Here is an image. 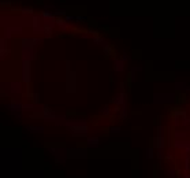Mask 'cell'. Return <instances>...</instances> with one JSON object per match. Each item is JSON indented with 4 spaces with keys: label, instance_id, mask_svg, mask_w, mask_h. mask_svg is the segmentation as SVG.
Segmentation results:
<instances>
[{
    "label": "cell",
    "instance_id": "6da1fadb",
    "mask_svg": "<svg viewBox=\"0 0 190 178\" xmlns=\"http://www.w3.org/2000/svg\"><path fill=\"white\" fill-rule=\"evenodd\" d=\"M68 129L73 133H79V134H85L88 132V125L81 121H73L68 122Z\"/></svg>",
    "mask_w": 190,
    "mask_h": 178
},
{
    "label": "cell",
    "instance_id": "7a4b0ae2",
    "mask_svg": "<svg viewBox=\"0 0 190 178\" xmlns=\"http://www.w3.org/2000/svg\"><path fill=\"white\" fill-rule=\"evenodd\" d=\"M68 156L70 158H82V156H86V151H82V150H71L68 151Z\"/></svg>",
    "mask_w": 190,
    "mask_h": 178
},
{
    "label": "cell",
    "instance_id": "3957f363",
    "mask_svg": "<svg viewBox=\"0 0 190 178\" xmlns=\"http://www.w3.org/2000/svg\"><path fill=\"white\" fill-rule=\"evenodd\" d=\"M29 66H30V63L25 61V63H23V81H26V82L30 81V71H29L30 67Z\"/></svg>",
    "mask_w": 190,
    "mask_h": 178
},
{
    "label": "cell",
    "instance_id": "277c9868",
    "mask_svg": "<svg viewBox=\"0 0 190 178\" xmlns=\"http://www.w3.org/2000/svg\"><path fill=\"white\" fill-rule=\"evenodd\" d=\"M97 141H99L97 139H89L88 140V142L90 144V145H92V144H95V145H96V144H97Z\"/></svg>",
    "mask_w": 190,
    "mask_h": 178
}]
</instances>
